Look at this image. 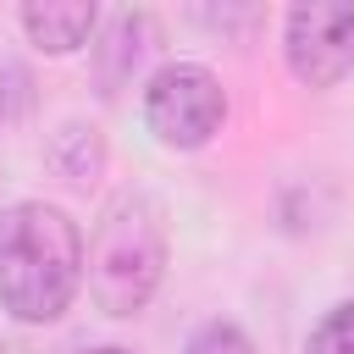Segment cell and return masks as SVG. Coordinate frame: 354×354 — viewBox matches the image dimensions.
<instances>
[{
	"label": "cell",
	"instance_id": "cell-1",
	"mask_svg": "<svg viewBox=\"0 0 354 354\" xmlns=\"http://www.w3.org/2000/svg\"><path fill=\"white\" fill-rule=\"evenodd\" d=\"M83 288V232L61 205L22 199L0 210V304L39 326L55 321Z\"/></svg>",
	"mask_w": 354,
	"mask_h": 354
},
{
	"label": "cell",
	"instance_id": "cell-2",
	"mask_svg": "<svg viewBox=\"0 0 354 354\" xmlns=\"http://www.w3.org/2000/svg\"><path fill=\"white\" fill-rule=\"evenodd\" d=\"M83 277L105 315H138L160 277H166V210L149 194H116L88 243H83Z\"/></svg>",
	"mask_w": 354,
	"mask_h": 354
},
{
	"label": "cell",
	"instance_id": "cell-3",
	"mask_svg": "<svg viewBox=\"0 0 354 354\" xmlns=\"http://www.w3.org/2000/svg\"><path fill=\"white\" fill-rule=\"evenodd\" d=\"M144 122L166 149H199L221 133L227 122V94L210 66L199 61H171L149 77L144 88Z\"/></svg>",
	"mask_w": 354,
	"mask_h": 354
},
{
	"label": "cell",
	"instance_id": "cell-4",
	"mask_svg": "<svg viewBox=\"0 0 354 354\" xmlns=\"http://www.w3.org/2000/svg\"><path fill=\"white\" fill-rule=\"evenodd\" d=\"M288 66L310 88H332L354 72V6L348 0H310L288 11Z\"/></svg>",
	"mask_w": 354,
	"mask_h": 354
},
{
	"label": "cell",
	"instance_id": "cell-5",
	"mask_svg": "<svg viewBox=\"0 0 354 354\" xmlns=\"http://www.w3.org/2000/svg\"><path fill=\"white\" fill-rule=\"evenodd\" d=\"M94 22H100L94 0H28V6H22V33H28V44L44 50V55H72V50H83V44L94 39Z\"/></svg>",
	"mask_w": 354,
	"mask_h": 354
},
{
	"label": "cell",
	"instance_id": "cell-6",
	"mask_svg": "<svg viewBox=\"0 0 354 354\" xmlns=\"http://www.w3.org/2000/svg\"><path fill=\"white\" fill-rule=\"evenodd\" d=\"M149 39H155V22L149 17H138V11H122L111 28H105V39L94 44V61H100V77H105V94L144 61V50H149Z\"/></svg>",
	"mask_w": 354,
	"mask_h": 354
},
{
	"label": "cell",
	"instance_id": "cell-7",
	"mask_svg": "<svg viewBox=\"0 0 354 354\" xmlns=\"http://www.w3.org/2000/svg\"><path fill=\"white\" fill-rule=\"evenodd\" d=\"M50 160L66 183H88L100 166H105V144L94 127H61V138L50 144Z\"/></svg>",
	"mask_w": 354,
	"mask_h": 354
},
{
	"label": "cell",
	"instance_id": "cell-8",
	"mask_svg": "<svg viewBox=\"0 0 354 354\" xmlns=\"http://www.w3.org/2000/svg\"><path fill=\"white\" fill-rule=\"evenodd\" d=\"M304 354H354V299H348V304H332V310L315 321Z\"/></svg>",
	"mask_w": 354,
	"mask_h": 354
},
{
	"label": "cell",
	"instance_id": "cell-9",
	"mask_svg": "<svg viewBox=\"0 0 354 354\" xmlns=\"http://www.w3.org/2000/svg\"><path fill=\"white\" fill-rule=\"evenodd\" d=\"M188 354H254L249 332L232 326V321H205L194 337H188Z\"/></svg>",
	"mask_w": 354,
	"mask_h": 354
},
{
	"label": "cell",
	"instance_id": "cell-10",
	"mask_svg": "<svg viewBox=\"0 0 354 354\" xmlns=\"http://www.w3.org/2000/svg\"><path fill=\"white\" fill-rule=\"evenodd\" d=\"M83 354H133V348H122V343H105V348H83Z\"/></svg>",
	"mask_w": 354,
	"mask_h": 354
}]
</instances>
